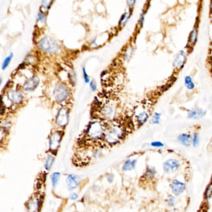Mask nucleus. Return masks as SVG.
Masks as SVG:
<instances>
[{"label":"nucleus","mask_w":212,"mask_h":212,"mask_svg":"<svg viewBox=\"0 0 212 212\" xmlns=\"http://www.w3.org/2000/svg\"><path fill=\"white\" fill-rule=\"evenodd\" d=\"M39 84V79L37 76H34L28 80L23 84V88L26 91H33L36 89Z\"/></svg>","instance_id":"12"},{"label":"nucleus","mask_w":212,"mask_h":212,"mask_svg":"<svg viewBox=\"0 0 212 212\" xmlns=\"http://www.w3.org/2000/svg\"><path fill=\"white\" fill-rule=\"evenodd\" d=\"M184 83H185V86L189 90H192L195 87V84L193 82L192 78L190 76H186L185 77V78H184Z\"/></svg>","instance_id":"26"},{"label":"nucleus","mask_w":212,"mask_h":212,"mask_svg":"<svg viewBox=\"0 0 212 212\" xmlns=\"http://www.w3.org/2000/svg\"><path fill=\"white\" fill-rule=\"evenodd\" d=\"M90 88L93 91H95L97 90V83L95 82V80H92L91 82H90Z\"/></svg>","instance_id":"36"},{"label":"nucleus","mask_w":212,"mask_h":212,"mask_svg":"<svg viewBox=\"0 0 212 212\" xmlns=\"http://www.w3.org/2000/svg\"><path fill=\"white\" fill-rule=\"evenodd\" d=\"M69 199L71 200H76L78 199L79 198V195L77 193H75V192H72L71 193L70 195H69Z\"/></svg>","instance_id":"35"},{"label":"nucleus","mask_w":212,"mask_h":212,"mask_svg":"<svg viewBox=\"0 0 212 212\" xmlns=\"http://www.w3.org/2000/svg\"><path fill=\"white\" fill-rule=\"evenodd\" d=\"M137 164V159H127L123 166V171H132L135 169Z\"/></svg>","instance_id":"18"},{"label":"nucleus","mask_w":212,"mask_h":212,"mask_svg":"<svg viewBox=\"0 0 212 212\" xmlns=\"http://www.w3.org/2000/svg\"><path fill=\"white\" fill-rule=\"evenodd\" d=\"M62 139V134L60 132H54L51 136L49 140V149L51 151H56L60 146Z\"/></svg>","instance_id":"10"},{"label":"nucleus","mask_w":212,"mask_h":212,"mask_svg":"<svg viewBox=\"0 0 212 212\" xmlns=\"http://www.w3.org/2000/svg\"><path fill=\"white\" fill-rule=\"evenodd\" d=\"M187 60V54L185 52L182 50L180 51L175 56L174 63H173V66L174 68L177 69V70H180L181 68L183 67V65L185 64V62Z\"/></svg>","instance_id":"11"},{"label":"nucleus","mask_w":212,"mask_h":212,"mask_svg":"<svg viewBox=\"0 0 212 212\" xmlns=\"http://www.w3.org/2000/svg\"><path fill=\"white\" fill-rule=\"evenodd\" d=\"M69 122V112L65 108H61L56 116V123L61 127H64Z\"/></svg>","instance_id":"8"},{"label":"nucleus","mask_w":212,"mask_h":212,"mask_svg":"<svg viewBox=\"0 0 212 212\" xmlns=\"http://www.w3.org/2000/svg\"><path fill=\"white\" fill-rule=\"evenodd\" d=\"M133 52H134V49L133 47L128 48L125 52V58L126 59H129L133 55Z\"/></svg>","instance_id":"31"},{"label":"nucleus","mask_w":212,"mask_h":212,"mask_svg":"<svg viewBox=\"0 0 212 212\" xmlns=\"http://www.w3.org/2000/svg\"><path fill=\"white\" fill-rule=\"evenodd\" d=\"M105 127L103 123L98 120L92 122L86 131L87 136L92 140H97L105 134Z\"/></svg>","instance_id":"2"},{"label":"nucleus","mask_w":212,"mask_h":212,"mask_svg":"<svg viewBox=\"0 0 212 212\" xmlns=\"http://www.w3.org/2000/svg\"><path fill=\"white\" fill-rule=\"evenodd\" d=\"M131 16V11H129L124 13L120 18V20L119 21V26L120 27L124 26L126 24V23L128 22V21L129 20Z\"/></svg>","instance_id":"21"},{"label":"nucleus","mask_w":212,"mask_h":212,"mask_svg":"<svg viewBox=\"0 0 212 212\" xmlns=\"http://www.w3.org/2000/svg\"><path fill=\"white\" fill-rule=\"evenodd\" d=\"M166 212H177V211L175 210H170L167 211Z\"/></svg>","instance_id":"39"},{"label":"nucleus","mask_w":212,"mask_h":212,"mask_svg":"<svg viewBox=\"0 0 212 212\" xmlns=\"http://www.w3.org/2000/svg\"><path fill=\"white\" fill-rule=\"evenodd\" d=\"M8 99L15 104H20L23 99V95L19 91H12L8 94Z\"/></svg>","instance_id":"16"},{"label":"nucleus","mask_w":212,"mask_h":212,"mask_svg":"<svg viewBox=\"0 0 212 212\" xmlns=\"http://www.w3.org/2000/svg\"><path fill=\"white\" fill-rule=\"evenodd\" d=\"M126 2H127V5L128 7L131 8L134 6L135 3H136V0H126Z\"/></svg>","instance_id":"37"},{"label":"nucleus","mask_w":212,"mask_h":212,"mask_svg":"<svg viewBox=\"0 0 212 212\" xmlns=\"http://www.w3.org/2000/svg\"><path fill=\"white\" fill-rule=\"evenodd\" d=\"M180 166L178 160L176 159H169L165 161L162 165L163 169L165 173L170 174L177 171Z\"/></svg>","instance_id":"6"},{"label":"nucleus","mask_w":212,"mask_h":212,"mask_svg":"<svg viewBox=\"0 0 212 212\" xmlns=\"http://www.w3.org/2000/svg\"><path fill=\"white\" fill-rule=\"evenodd\" d=\"M210 143H211V145H212V138H211V141H210Z\"/></svg>","instance_id":"41"},{"label":"nucleus","mask_w":212,"mask_h":212,"mask_svg":"<svg viewBox=\"0 0 212 212\" xmlns=\"http://www.w3.org/2000/svg\"><path fill=\"white\" fill-rule=\"evenodd\" d=\"M54 161H55V158L52 155H51V154L48 155V156L46 160L45 164H44L45 169L47 171L51 170V169L52 168V167L54 164Z\"/></svg>","instance_id":"24"},{"label":"nucleus","mask_w":212,"mask_h":212,"mask_svg":"<svg viewBox=\"0 0 212 212\" xmlns=\"http://www.w3.org/2000/svg\"><path fill=\"white\" fill-rule=\"evenodd\" d=\"M211 10H212V0H211Z\"/></svg>","instance_id":"40"},{"label":"nucleus","mask_w":212,"mask_h":212,"mask_svg":"<svg viewBox=\"0 0 212 212\" xmlns=\"http://www.w3.org/2000/svg\"><path fill=\"white\" fill-rule=\"evenodd\" d=\"M206 114V111L203 110L202 109L198 108V109H192L188 112V118L190 119H199L203 117Z\"/></svg>","instance_id":"14"},{"label":"nucleus","mask_w":212,"mask_h":212,"mask_svg":"<svg viewBox=\"0 0 212 212\" xmlns=\"http://www.w3.org/2000/svg\"><path fill=\"white\" fill-rule=\"evenodd\" d=\"M178 141L182 145L188 147L192 145V136L188 133L180 134L177 137Z\"/></svg>","instance_id":"15"},{"label":"nucleus","mask_w":212,"mask_h":212,"mask_svg":"<svg viewBox=\"0 0 212 212\" xmlns=\"http://www.w3.org/2000/svg\"><path fill=\"white\" fill-rule=\"evenodd\" d=\"M157 174V171L155 169V167L152 166H148L146 169V172L144 174V176L146 179L152 180L153 179Z\"/></svg>","instance_id":"20"},{"label":"nucleus","mask_w":212,"mask_h":212,"mask_svg":"<svg viewBox=\"0 0 212 212\" xmlns=\"http://www.w3.org/2000/svg\"><path fill=\"white\" fill-rule=\"evenodd\" d=\"M144 19H145V13L143 11L141 13L140 17H139V19L138 24H139V26H142L143 25L144 22Z\"/></svg>","instance_id":"33"},{"label":"nucleus","mask_w":212,"mask_h":212,"mask_svg":"<svg viewBox=\"0 0 212 212\" xmlns=\"http://www.w3.org/2000/svg\"><path fill=\"white\" fill-rule=\"evenodd\" d=\"M151 146L152 147H154V148H162L164 146V144L160 141H153L152 143H151Z\"/></svg>","instance_id":"32"},{"label":"nucleus","mask_w":212,"mask_h":212,"mask_svg":"<svg viewBox=\"0 0 212 212\" xmlns=\"http://www.w3.org/2000/svg\"><path fill=\"white\" fill-rule=\"evenodd\" d=\"M13 57V53H11V54L9 55V56H8V57L5 59V60H4L3 62V65H2V69H3V70L6 69V68L8 67V65H10V62H11V61Z\"/></svg>","instance_id":"29"},{"label":"nucleus","mask_w":212,"mask_h":212,"mask_svg":"<svg viewBox=\"0 0 212 212\" xmlns=\"http://www.w3.org/2000/svg\"><path fill=\"white\" fill-rule=\"evenodd\" d=\"M69 96V90L63 85L59 84L56 86L54 90V96L56 101L62 102L67 99Z\"/></svg>","instance_id":"5"},{"label":"nucleus","mask_w":212,"mask_h":212,"mask_svg":"<svg viewBox=\"0 0 212 212\" xmlns=\"http://www.w3.org/2000/svg\"><path fill=\"white\" fill-rule=\"evenodd\" d=\"M170 187L172 193L175 196H178L181 195L186 188L185 183L177 179L173 180L170 184Z\"/></svg>","instance_id":"7"},{"label":"nucleus","mask_w":212,"mask_h":212,"mask_svg":"<svg viewBox=\"0 0 212 212\" xmlns=\"http://www.w3.org/2000/svg\"><path fill=\"white\" fill-rule=\"evenodd\" d=\"M124 129L120 125H113L105 132L104 139L109 145H113L120 142L124 136Z\"/></svg>","instance_id":"1"},{"label":"nucleus","mask_w":212,"mask_h":212,"mask_svg":"<svg viewBox=\"0 0 212 212\" xmlns=\"http://www.w3.org/2000/svg\"><path fill=\"white\" fill-rule=\"evenodd\" d=\"M38 45L43 52L49 54H56L60 50V47L57 42L49 37L42 38L38 43Z\"/></svg>","instance_id":"3"},{"label":"nucleus","mask_w":212,"mask_h":212,"mask_svg":"<svg viewBox=\"0 0 212 212\" xmlns=\"http://www.w3.org/2000/svg\"><path fill=\"white\" fill-rule=\"evenodd\" d=\"M53 2H54V0H42L41 11L44 13H46L51 8Z\"/></svg>","instance_id":"23"},{"label":"nucleus","mask_w":212,"mask_h":212,"mask_svg":"<svg viewBox=\"0 0 212 212\" xmlns=\"http://www.w3.org/2000/svg\"><path fill=\"white\" fill-rule=\"evenodd\" d=\"M200 143V138L198 133L195 132L192 136V145L193 147H197Z\"/></svg>","instance_id":"30"},{"label":"nucleus","mask_w":212,"mask_h":212,"mask_svg":"<svg viewBox=\"0 0 212 212\" xmlns=\"http://www.w3.org/2000/svg\"><path fill=\"white\" fill-rule=\"evenodd\" d=\"M46 21V13L40 11L37 16V26L39 28H42L45 26Z\"/></svg>","instance_id":"19"},{"label":"nucleus","mask_w":212,"mask_h":212,"mask_svg":"<svg viewBox=\"0 0 212 212\" xmlns=\"http://www.w3.org/2000/svg\"><path fill=\"white\" fill-rule=\"evenodd\" d=\"M80 181V177L75 174H69L66 178V184L67 187L69 191H72L76 189L79 184Z\"/></svg>","instance_id":"9"},{"label":"nucleus","mask_w":212,"mask_h":212,"mask_svg":"<svg viewBox=\"0 0 212 212\" xmlns=\"http://www.w3.org/2000/svg\"><path fill=\"white\" fill-rule=\"evenodd\" d=\"M166 203L170 207H173L176 204V198L174 195H170L166 199Z\"/></svg>","instance_id":"28"},{"label":"nucleus","mask_w":212,"mask_h":212,"mask_svg":"<svg viewBox=\"0 0 212 212\" xmlns=\"http://www.w3.org/2000/svg\"><path fill=\"white\" fill-rule=\"evenodd\" d=\"M39 200L38 198H33L29 200L27 204L28 212H37L39 208Z\"/></svg>","instance_id":"17"},{"label":"nucleus","mask_w":212,"mask_h":212,"mask_svg":"<svg viewBox=\"0 0 212 212\" xmlns=\"http://www.w3.org/2000/svg\"><path fill=\"white\" fill-rule=\"evenodd\" d=\"M60 177H61V173L56 172H54L51 176V182H52V185L53 188H55L57 185L59 183V181L60 180Z\"/></svg>","instance_id":"25"},{"label":"nucleus","mask_w":212,"mask_h":212,"mask_svg":"<svg viewBox=\"0 0 212 212\" xmlns=\"http://www.w3.org/2000/svg\"><path fill=\"white\" fill-rule=\"evenodd\" d=\"M107 179L108 180L109 182H112L113 181V179H114V175L113 174H109L107 177Z\"/></svg>","instance_id":"38"},{"label":"nucleus","mask_w":212,"mask_h":212,"mask_svg":"<svg viewBox=\"0 0 212 212\" xmlns=\"http://www.w3.org/2000/svg\"><path fill=\"white\" fill-rule=\"evenodd\" d=\"M103 115L106 119H111L114 117L115 114V107L112 103H108L103 106L101 109Z\"/></svg>","instance_id":"13"},{"label":"nucleus","mask_w":212,"mask_h":212,"mask_svg":"<svg viewBox=\"0 0 212 212\" xmlns=\"http://www.w3.org/2000/svg\"><path fill=\"white\" fill-rule=\"evenodd\" d=\"M82 71H83V78H84V80H85V82L86 83H88L90 82V78L86 72V70H85V68L83 67L82 68Z\"/></svg>","instance_id":"34"},{"label":"nucleus","mask_w":212,"mask_h":212,"mask_svg":"<svg viewBox=\"0 0 212 212\" xmlns=\"http://www.w3.org/2000/svg\"><path fill=\"white\" fill-rule=\"evenodd\" d=\"M160 117H161V114L159 112H155L151 120H150V123L151 124H159L160 122Z\"/></svg>","instance_id":"27"},{"label":"nucleus","mask_w":212,"mask_h":212,"mask_svg":"<svg viewBox=\"0 0 212 212\" xmlns=\"http://www.w3.org/2000/svg\"><path fill=\"white\" fill-rule=\"evenodd\" d=\"M150 117V110L146 104L139 106L134 111V122L140 127L147 122Z\"/></svg>","instance_id":"4"},{"label":"nucleus","mask_w":212,"mask_h":212,"mask_svg":"<svg viewBox=\"0 0 212 212\" xmlns=\"http://www.w3.org/2000/svg\"><path fill=\"white\" fill-rule=\"evenodd\" d=\"M197 37H198V31L197 29L194 28L193 31L191 32L189 39H188V44L190 46L194 45L197 41Z\"/></svg>","instance_id":"22"}]
</instances>
